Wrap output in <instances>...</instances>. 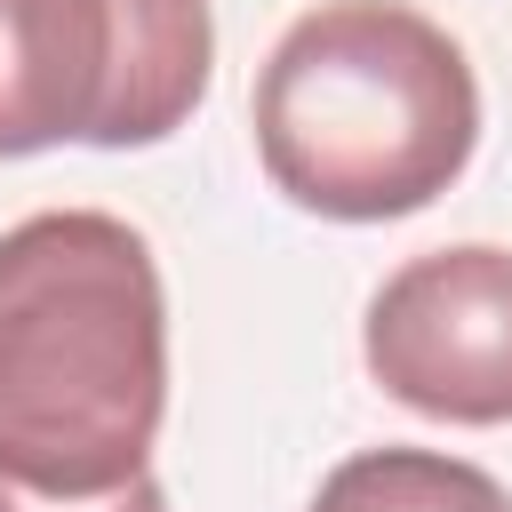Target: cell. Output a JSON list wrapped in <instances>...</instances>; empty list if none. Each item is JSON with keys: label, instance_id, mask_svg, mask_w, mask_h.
I'll list each match as a JSON object with an SVG mask.
<instances>
[{"label": "cell", "instance_id": "1", "mask_svg": "<svg viewBox=\"0 0 512 512\" xmlns=\"http://www.w3.org/2000/svg\"><path fill=\"white\" fill-rule=\"evenodd\" d=\"M168 416V296L136 224L48 208L0 232V464L120 488Z\"/></svg>", "mask_w": 512, "mask_h": 512}, {"label": "cell", "instance_id": "2", "mask_svg": "<svg viewBox=\"0 0 512 512\" xmlns=\"http://www.w3.org/2000/svg\"><path fill=\"white\" fill-rule=\"evenodd\" d=\"M264 176L336 224L432 208L480 144V80L464 48L400 0L304 8L256 72Z\"/></svg>", "mask_w": 512, "mask_h": 512}, {"label": "cell", "instance_id": "3", "mask_svg": "<svg viewBox=\"0 0 512 512\" xmlns=\"http://www.w3.org/2000/svg\"><path fill=\"white\" fill-rule=\"evenodd\" d=\"M208 64V0H0V160L160 144L208 96Z\"/></svg>", "mask_w": 512, "mask_h": 512}, {"label": "cell", "instance_id": "4", "mask_svg": "<svg viewBox=\"0 0 512 512\" xmlns=\"http://www.w3.org/2000/svg\"><path fill=\"white\" fill-rule=\"evenodd\" d=\"M368 376L440 424H512V248L408 256L368 304Z\"/></svg>", "mask_w": 512, "mask_h": 512}, {"label": "cell", "instance_id": "5", "mask_svg": "<svg viewBox=\"0 0 512 512\" xmlns=\"http://www.w3.org/2000/svg\"><path fill=\"white\" fill-rule=\"evenodd\" d=\"M312 512H512V496L440 448H360L320 480Z\"/></svg>", "mask_w": 512, "mask_h": 512}, {"label": "cell", "instance_id": "6", "mask_svg": "<svg viewBox=\"0 0 512 512\" xmlns=\"http://www.w3.org/2000/svg\"><path fill=\"white\" fill-rule=\"evenodd\" d=\"M0 512H168V496L152 472L120 480V488H32L0 464Z\"/></svg>", "mask_w": 512, "mask_h": 512}]
</instances>
